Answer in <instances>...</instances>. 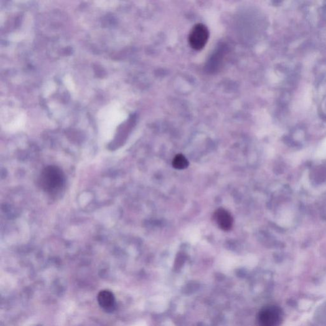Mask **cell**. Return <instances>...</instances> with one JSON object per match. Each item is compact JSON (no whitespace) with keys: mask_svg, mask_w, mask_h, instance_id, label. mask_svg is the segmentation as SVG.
<instances>
[{"mask_svg":"<svg viewBox=\"0 0 326 326\" xmlns=\"http://www.w3.org/2000/svg\"><path fill=\"white\" fill-rule=\"evenodd\" d=\"M214 217L217 226L223 231H229L233 227V217L224 208L217 209L215 212Z\"/></svg>","mask_w":326,"mask_h":326,"instance_id":"277c9868","label":"cell"},{"mask_svg":"<svg viewBox=\"0 0 326 326\" xmlns=\"http://www.w3.org/2000/svg\"><path fill=\"white\" fill-rule=\"evenodd\" d=\"M282 320V312L276 306H268L263 308L258 315V326H279Z\"/></svg>","mask_w":326,"mask_h":326,"instance_id":"3957f363","label":"cell"},{"mask_svg":"<svg viewBox=\"0 0 326 326\" xmlns=\"http://www.w3.org/2000/svg\"><path fill=\"white\" fill-rule=\"evenodd\" d=\"M100 306L107 312H112L115 309V298L112 292L103 290L98 296Z\"/></svg>","mask_w":326,"mask_h":326,"instance_id":"5b68a950","label":"cell"},{"mask_svg":"<svg viewBox=\"0 0 326 326\" xmlns=\"http://www.w3.org/2000/svg\"><path fill=\"white\" fill-rule=\"evenodd\" d=\"M172 165L176 170H184L188 167L189 161L184 155L178 154L174 157Z\"/></svg>","mask_w":326,"mask_h":326,"instance_id":"8992f818","label":"cell"},{"mask_svg":"<svg viewBox=\"0 0 326 326\" xmlns=\"http://www.w3.org/2000/svg\"><path fill=\"white\" fill-rule=\"evenodd\" d=\"M209 31L205 25L198 23L194 25L189 35V43L193 50H203L209 38Z\"/></svg>","mask_w":326,"mask_h":326,"instance_id":"7a4b0ae2","label":"cell"},{"mask_svg":"<svg viewBox=\"0 0 326 326\" xmlns=\"http://www.w3.org/2000/svg\"><path fill=\"white\" fill-rule=\"evenodd\" d=\"M65 182L63 172L57 166H49L41 173L40 185L48 193H55L60 190Z\"/></svg>","mask_w":326,"mask_h":326,"instance_id":"6da1fadb","label":"cell"}]
</instances>
